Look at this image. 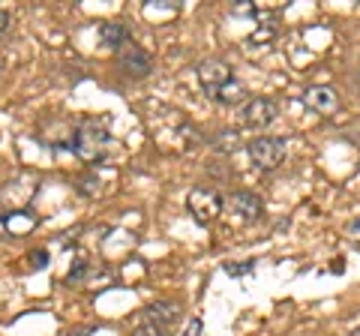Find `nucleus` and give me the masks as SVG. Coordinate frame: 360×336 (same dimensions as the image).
<instances>
[{"instance_id":"f257e3e1","label":"nucleus","mask_w":360,"mask_h":336,"mask_svg":"<svg viewBox=\"0 0 360 336\" xmlns=\"http://www.w3.org/2000/svg\"><path fill=\"white\" fill-rule=\"evenodd\" d=\"M108 144H111V136H108L105 123L87 120V123H82V127L72 132L70 148H72V153L78 156V160H84V162H99V160H103V156L108 153Z\"/></svg>"},{"instance_id":"f03ea898","label":"nucleus","mask_w":360,"mask_h":336,"mask_svg":"<svg viewBox=\"0 0 360 336\" xmlns=\"http://www.w3.org/2000/svg\"><path fill=\"white\" fill-rule=\"evenodd\" d=\"M246 153L255 168L262 172H274L285 162V141L283 138H274V136H262V138H252L246 144Z\"/></svg>"},{"instance_id":"7ed1b4c3","label":"nucleus","mask_w":360,"mask_h":336,"mask_svg":"<svg viewBox=\"0 0 360 336\" xmlns=\"http://www.w3.org/2000/svg\"><path fill=\"white\" fill-rule=\"evenodd\" d=\"M186 210L193 214L198 226H210V222L222 214V198H219V193H213L207 186H195L193 193L186 195Z\"/></svg>"},{"instance_id":"20e7f679","label":"nucleus","mask_w":360,"mask_h":336,"mask_svg":"<svg viewBox=\"0 0 360 336\" xmlns=\"http://www.w3.org/2000/svg\"><path fill=\"white\" fill-rule=\"evenodd\" d=\"M276 115H279V108H276L274 99L252 96V99H246V105L240 108V123L250 129H267L270 123L276 120Z\"/></svg>"},{"instance_id":"39448f33","label":"nucleus","mask_w":360,"mask_h":336,"mask_svg":"<svg viewBox=\"0 0 360 336\" xmlns=\"http://www.w3.org/2000/svg\"><path fill=\"white\" fill-rule=\"evenodd\" d=\"M198 82H201V87H205L210 96H217L225 84L234 82L231 66L225 63V60L210 58V60H205V63H198Z\"/></svg>"},{"instance_id":"423d86ee","label":"nucleus","mask_w":360,"mask_h":336,"mask_svg":"<svg viewBox=\"0 0 360 336\" xmlns=\"http://www.w3.org/2000/svg\"><path fill=\"white\" fill-rule=\"evenodd\" d=\"M117 66H120V72L127 75V78H148V75L153 72L150 54L144 51V49H139V46L123 49L120 58H117Z\"/></svg>"},{"instance_id":"0eeeda50","label":"nucleus","mask_w":360,"mask_h":336,"mask_svg":"<svg viewBox=\"0 0 360 336\" xmlns=\"http://www.w3.org/2000/svg\"><path fill=\"white\" fill-rule=\"evenodd\" d=\"M303 103L312 111H319V115H333V111L340 108V93L328 84H309L307 91H303Z\"/></svg>"},{"instance_id":"6e6552de","label":"nucleus","mask_w":360,"mask_h":336,"mask_svg":"<svg viewBox=\"0 0 360 336\" xmlns=\"http://www.w3.org/2000/svg\"><path fill=\"white\" fill-rule=\"evenodd\" d=\"M229 210L234 217H240L246 222H252L264 214V205H262V198H258L255 193H246V189H240V193H234L229 198Z\"/></svg>"},{"instance_id":"1a4fd4ad","label":"nucleus","mask_w":360,"mask_h":336,"mask_svg":"<svg viewBox=\"0 0 360 336\" xmlns=\"http://www.w3.org/2000/svg\"><path fill=\"white\" fill-rule=\"evenodd\" d=\"M144 316H148V321L165 328V324H172L180 316V306L174 304V300H156V304H150L148 309H144Z\"/></svg>"},{"instance_id":"9d476101","label":"nucleus","mask_w":360,"mask_h":336,"mask_svg":"<svg viewBox=\"0 0 360 336\" xmlns=\"http://www.w3.org/2000/svg\"><path fill=\"white\" fill-rule=\"evenodd\" d=\"M99 39H103V46H108V49H120L123 42L129 39V33L123 25H103L99 27Z\"/></svg>"},{"instance_id":"9b49d317","label":"nucleus","mask_w":360,"mask_h":336,"mask_svg":"<svg viewBox=\"0 0 360 336\" xmlns=\"http://www.w3.org/2000/svg\"><path fill=\"white\" fill-rule=\"evenodd\" d=\"M246 96V91H243V84L238 82V78H234V82H229V84H225L222 87V91L217 93V96H213V99H217V103H222V105H238L240 103V99Z\"/></svg>"},{"instance_id":"f8f14e48","label":"nucleus","mask_w":360,"mask_h":336,"mask_svg":"<svg viewBox=\"0 0 360 336\" xmlns=\"http://www.w3.org/2000/svg\"><path fill=\"white\" fill-rule=\"evenodd\" d=\"M217 144H219V150H222V153H231L234 148H238V132H229V129L219 132V136H217Z\"/></svg>"},{"instance_id":"ddd939ff","label":"nucleus","mask_w":360,"mask_h":336,"mask_svg":"<svg viewBox=\"0 0 360 336\" xmlns=\"http://www.w3.org/2000/svg\"><path fill=\"white\" fill-rule=\"evenodd\" d=\"M129 336H165V328H160V324H153V321H144Z\"/></svg>"},{"instance_id":"4468645a","label":"nucleus","mask_w":360,"mask_h":336,"mask_svg":"<svg viewBox=\"0 0 360 336\" xmlns=\"http://www.w3.org/2000/svg\"><path fill=\"white\" fill-rule=\"evenodd\" d=\"M231 15L234 18H243V15H255V4H252V0H238V4H234L231 6Z\"/></svg>"},{"instance_id":"2eb2a0df","label":"nucleus","mask_w":360,"mask_h":336,"mask_svg":"<svg viewBox=\"0 0 360 336\" xmlns=\"http://www.w3.org/2000/svg\"><path fill=\"white\" fill-rule=\"evenodd\" d=\"M252 261H243V264H225V273L229 276H243V273H252Z\"/></svg>"},{"instance_id":"dca6fc26","label":"nucleus","mask_w":360,"mask_h":336,"mask_svg":"<svg viewBox=\"0 0 360 336\" xmlns=\"http://www.w3.org/2000/svg\"><path fill=\"white\" fill-rule=\"evenodd\" d=\"M201 333H205V324H201V318H189L180 336H201Z\"/></svg>"},{"instance_id":"f3484780","label":"nucleus","mask_w":360,"mask_h":336,"mask_svg":"<svg viewBox=\"0 0 360 336\" xmlns=\"http://www.w3.org/2000/svg\"><path fill=\"white\" fill-rule=\"evenodd\" d=\"M45 261H49V252H45V250L33 252V264H45Z\"/></svg>"},{"instance_id":"a211bd4d","label":"nucleus","mask_w":360,"mask_h":336,"mask_svg":"<svg viewBox=\"0 0 360 336\" xmlns=\"http://www.w3.org/2000/svg\"><path fill=\"white\" fill-rule=\"evenodd\" d=\"M6 27H9V13L0 9V33H6Z\"/></svg>"},{"instance_id":"6ab92c4d","label":"nucleus","mask_w":360,"mask_h":336,"mask_svg":"<svg viewBox=\"0 0 360 336\" xmlns=\"http://www.w3.org/2000/svg\"><path fill=\"white\" fill-rule=\"evenodd\" d=\"M352 231H360V217H357V219L352 222Z\"/></svg>"},{"instance_id":"aec40b11","label":"nucleus","mask_w":360,"mask_h":336,"mask_svg":"<svg viewBox=\"0 0 360 336\" xmlns=\"http://www.w3.org/2000/svg\"><path fill=\"white\" fill-rule=\"evenodd\" d=\"M72 336H90V333H87V330H75Z\"/></svg>"},{"instance_id":"412c9836","label":"nucleus","mask_w":360,"mask_h":336,"mask_svg":"<svg viewBox=\"0 0 360 336\" xmlns=\"http://www.w3.org/2000/svg\"><path fill=\"white\" fill-rule=\"evenodd\" d=\"M352 336H360V330H354V333H352Z\"/></svg>"},{"instance_id":"4be33fe9","label":"nucleus","mask_w":360,"mask_h":336,"mask_svg":"<svg viewBox=\"0 0 360 336\" xmlns=\"http://www.w3.org/2000/svg\"><path fill=\"white\" fill-rule=\"evenodd\" d=\"M357 84H360V72H357Z\"/></svg>"}]
</instances>
